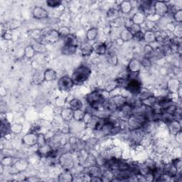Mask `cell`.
Wrapping results in <instances>:
<instances>
[{"instance_id":"cell-8","label":"cell","mask_w":182,"mask_h":182,"mask_svg":"<svg viewBox=\"0 0 182 182\" xmlns=\"http://www.w3.org/2000/svg\"><path fill=\"white\" fill-rule=\"evenodd\" d=\"M154 11L159 14L163 15L169 12L168 5L165 3V2L159 1L156 2L154 5Z\"/></svg>"},{"instance_id":"cell-42","label":"cell","mask_w":182,"mask_h":182,"mask_svg":"<svg viewBox=\"0 0 182 182\" xmlns=\"http://www.w3.org/2000/svg\"><path fill=\"white\" fill-rule=\"evenodd\" d=\"M58 31L59 33L60 36L63 37L64 39L66 38V36H68V35L70 34V31H69V29L67 28V27H62V28L60 29V30Z\"/></svg>"},{"instance_id":"cell-36","label":"cell","mask_w":182,"mask_h":182,"mask_svg":"<svg viewBox=\"0 0 182 182\" xmlns=\"http://www.w3.org/2000/svg\"><path fill=\"white\" fill-rule=\"evenodd\" d=\"M44 81V74L41 73V72H37L34 76V83L37 85L41 84Z\"/></svg>"},{"instance_id":"cell-30","label":"cell","mask_w":182,"mask_h":182,"mask_svg":"<svg viewBox=\"0 0 182 182\" xmlns=\"http://www.w3.org/2000/svg\"><path fill=\"white\" fill-rule=\"evenodd\" d=\"M120 39L124 41H128L129 40L133 39V35L132 34L130 31H129L128 29H125L122 31L121 35H120Z\"/></svg>"},{"instance_id":"cell-41","label":"cell","mask_w":182,"mask_h":182,"mask_svg":"<svg viewBox=\"0 0 182 182\" xmlns=\"http://www.w3.org/2000/svg\"><path fill=\"white\" fill-rule=\"evenodd\" d=\"M118 86V84H117L115 81H114V82H110V83L108 85H107L105 90V91H107V92H108V93H109V92L113 91V90L115 89Z\"/></svg>"},{"instance_id":"cell-28","label":"cell","mask_w":182,"mask_h":182,"mask_svg":"<svg viewBox=\"0 0 182 182\" xmlns=\"http://www.w3.org/2000/svg\"><path fill=\"white\" fill-rule=\"evenodd\" d=\"M34 49L36 52H39V53H44L46 51V46L43 43H41L38 41H35L34 44L31 45Z\"/></svg>"},{"instance_id":"cell-50","label":"cell","mask_w":182,"mask_h":182,"mask_svg":"<svg viewBox=\"0 0 182 182\" xmlns=\"http://www.w3.org/2000/svg\"><path fill=\"white\" fill-rule=\"evenodd\" d=\"M133 39H136V41H141L144 39V33L142 31H139L133 36Z\"/></svg>"},{"instance_id":"cell-10","label":"cell","mask_w":182,"mask_h":182,"mask_svg":"<svg viewBox=\"0 0 182 182\" xmlns=\"http://www.w3.org/2000/svg\"><path fill=\"white\" fill-rule=\"evenodd\" d=\"M22 141H23L24 144H27V145L34 146L36 144H37V142H38V135L36 133H30L29 134H26V135L24 137Z\"/></svg>"},{"instance_id":"cell-35","label":"cell","mask_w":182,"mask_h":182,"mask_svg":"<svg viewBox=\"0 0 182 182\" xmlns=\"http://www.w3.org/2000/svg\"><path fill=\"white\" fill-rule=\"evenodd\" d=\"M137 96L139 97V98L141 100H142L147 98H149V97L153 96V95L149 91H147V90L142 88L140 92H139V93L137 95Z\"/></svg>"},{"instance_id":"cell-31","label":"cell","mask_w":182,"mask_h":182,"mask_svg":"<svg viewBox=\"0 0 182 182\" xmlns=\"http://www.w3.org/2000/svg\"><path fill=\"white\" fill-rule=\"evenodd\" d=\"M71 139L73 140V141H72L71 139V142H70L71 144L72 147L75 149H76V150H81V148L83 147V142H81L80 139L77 138H71Z\"/></svg>"},{"instance_id":"cell-45","label":"cell","mask_w":182,"mask_h":182,"mask_svg":"<svg viewBox=\"0 0 182 182\" xmlns=\"http://www.w3.org/2000/svg\"><path fill=\"white\" fill-rule=\"evenodd\" d=\"M108 61L110 63L116 65L118 63V58H117V56L114 53H110L108 55Z\"/></svg>"},{"instance_id":"cell-3","label":"cell","mask_w":182,"mask_h":182,"mask_svg":"<svg viewBox=\"0 0 182 182\" xmlns=\"http://www.w3.org/2000/svg\"><path fill=\"white\" fill-rule=\"evenodd\" d=\"M86 100L91 107L96 110L103 108L104 102L106 100L103 94V92L99 91H95L88 94Z\"/></svg>"},{"instance_id":"cell-1","label":"cell","mask_w":182,"mask_h":182,"mask_svg":"<svg viewBox=\"0 0 182 182\" xmlns=\"http://www.w3.org/2000/svg\"><path fill=\"white\" fill-rule=\"evenodd\" d=\"M91 74V68L85 65H81L73 71L71 78L74 84L80 85L86 81L89 78Z\"/></svg>"},{"instance_id":"cell-15","label":"cell","mask_w":182,"mask_h":182,"mask_svg":"<svg viewBox=\"0 0 182 182\" xmlns=\"http://www.w3.org/2000/svg\"><path fill=\"white\" fill-rule=\"evenodd\" d=\"M80 50H81L82 56H89L93 52V46L88 43L82 44L80 46Z\"/></svg>"},{"instance_id":"cell-21","label":"cell","mask_w":182,"mask_h":182,"mask_svg":"<svg viewBox=\"0 0 182 182\" xmlns=\"http://www.w3.org/2000/svg\"><path fill=\"white\" fill-rule=\"evenodd\" d=\"M74 110L72 108H65L61 112V116L64 120L69 121L73 118Z\"/></svg>"},{"instance_id":"cell-51","label":"cell","mask_w":182,"mask_h":182,"mask_svg":"<svg viewBox=\"0 0 182 182\" xmlns=\"http://www.w3.org/2000/svg\"><path fill=\"white\" fill-rule=\"evenodd\" d=\"M176 141L178 142L179 143H181V132H179L178 133H176Z\"/></svg>"},{"instance_id":"cell-6","label":"cell","mask_w":182,"mask_h":182,"mask_svg":"<svg viewBox=\"0 0 182 182\" xmlns=\"http://www.w3.org/2000/svg\"><path fill=\"white\" fill-rule=\"evenodd\" d=\"M74 83L71 78L68 76H63L59 79L58 82V88L62 91H68L73 88Z\"/></svg>"},{"instance_id":"cell-20","label":"cell","mask_w":182,"mask_h":182,"mask_svg":"<svg viewBox=\"0 0 182 182\" xmlns=\"http://www.w3.org/2000/svg\"><path fill=\"white\" fill-rule=\"evenodd\" d=\"M157 101L158 100L156 99L155 97H154V96H152L147 98L141 100V103L142 104L144 105V106L148 107V108H153V107L157 103Z\"/></svg>"},{"instance_id":"cell-32","label":"cell","mask_w":182,"mask_h":182,"mask_svg":"<svg viewBox=\"0 0 182 182\" xmlns=\"http://www.w3.org/2000/svg\"><path fill=\"white\" fill-rule=\"evenodd\" d=\"M119 11L115 9H110L108 12V19L110 20H115L119 17Z\"/></svg>"},{"instance_id":"cell-23","label":"cell","mask_w":182,"mask_h":182,"mask_svg":"<svg viewBox=\"0 0 182 182\" xmlns=\"http://www.w3.org/2000/svg\"><path fill=\"white\" fill-rule=\"evenodd\" d=\"M132 21L134 24L140 25L142 23H143L144 21V19H145V16L142 12H139L138 13H136L133 16V18L131 19Z\"/></svg>"},{"instance_id":"cell-14","label":"cell","mask_w":182,"mask_h":182,"mask_svg":"<svg viewBox=\"0 0 182 182\" xmlns=\"http://www.w3.org/2000/svg\"><path fill=\"white\" fill-rule=\"evenodd\" d=\"M64 46L76 47V48L78 46V40H77L76 36L73 34H70L68 36H66L64 39Z\"/></svg>"},{"instance_id":"cell-9","label":"cell","mask_w":182,"mask_h":182,"mask_svg":"<svg viewBox=\"0 0 182 182\" xmlns=\"http://www.w3.org/2000/svg\"><path fill=\"white\" fill-rule=\"evenodd\" d=\"M87 175H88L90 177H100L102 175V171L101 169H100L98 166L95 165H91L88 166V168H86V172H84Z\"/></svg>"},{"instance_id":"cell-48","label":"cell","mask_w":182,"mask_h":182,"mask_svg":"<svg viewBox=\"0 0 182 182\" xmlns=\"http://www.w3.org/2000/svg\"><path fill=\"white\" fill-rule=\"evenodd\" d=\"M37 144H39V147L43 146L46 144V139H45V137L43 134H39V135H38V142H37Z\"/></svg>"},{"instance_id":"cell-47","label":"cell","mask_w":182,"mask_h":182,"mask_svg":"<svg viewBox=\"0 0 182 182\" xmlns=\"http://www.w3.org/2000/svg\"><path fill=\"white\" fill-rule=\"evenodd\" d=\"M174 34H175V35L176 36V38L181 39V34H182V29L180 25H176V26L174 27Z\"/></svg>"},{"instance_id":"cell-4","label":"cell","mask_w":182,"mask_h":182,"mask_svg":"<svg viewBox=\"0 0 182 182\" xmlns=\"http://www.w3.org/2000/svg\"><path fill=\"white\" fill-rule=\"evenodd\" d=\"M59 162L65 170L69 171L74 166V158L71 153H65L59 158Z\"/></svg>"},{"instance_id":"cell-25","label":"cell","mask_w":182,"mask_h":182,"mask_svg":"<svg viewBox=\"0 0 182 182\" xmlns=\"http://www.w3.org/2000/svg\"><path fill=\"white\" fill-rule=\"evenodd\" d=\"M59 181H73V175L71 174L69 171L66 170L62 174H60L58 177Z\"/></svg>"},{"instance_id":"cell-7","label":"cell","mask_w":182,"mask_h":182,"mask_svg":"<svg viewBox=\"0 0 182 182\" xmlns=\"http://www.w3.org/2000/svg\"><path fill=\"white\" fill-rule=\"evenodd\" d=\"M60 35L58 31L56 30L52 29L50 31H47L46 34H44L43 39L45 40V41L47 43L50 44H54L57 42L60 39Z\"/></svg>"},{"instance_id":"cell-38","label":"cell","mask_w":182,"mask_h":182,"mask_svg":"<svg viewBox=\"0 0 182 182\" xmlns=\"http://www.w3.org/2000/svg\"><path fill=\"white\" fill-rule=\"evenodd\" d=\"M76 47H71V46H64L62 49V53L66 55H71L74 54L76 51Z\"/></svg>"},{"instance_id":"cell-26","label":"cell","mask_w":182,"mask_h":182,"mask_svg":"<svg viewBox=\"0 0 182 182\" xmlns=\"http://www.w3.org/2000/svg\"><path fill=\"white\" fill-rule=\"evenodd\" d=\"M70 106L71 108H72L73 110H81L83 108V103L81 100L74 98L70 102Z\"/></svg>"},{"instance_id":"cell-12","label":"cell","mask_w":182,"mask_h":182,"mask_svg":"<svg viewBox=\"0 0 182 182\" xmlns=\"http://www.w3.org/2000/svg\"><path fill=\"white\" fill-rule=\"evenodd\" d=\"M142 68V65L140 61L137 59H133L129 62L128 66V70L129 72L131 73H139V70Z\"/></svg>"},{"instance_id":"cell-22","label":"cell","mask_w":182,"mask_h":182,"mask_svg":"<svg viewBox=\"0 0 182 182\" xmlns=\"http://www.w3.org/2000/svg\"><path fill=\"white\" fill-rule=\"evenodd\" d=\"M168 88L171 93H177L180 88V83L175 79H171L168 83Z\"/></svg>"},{"instance_id":"cell-39","label":"cell","mask_w":182,"mask_h":182,"mask_svg":"<svg viewBox=\"0 0 182 182\" xmlns=\"http://www.w3.org/2000/svg\"><path fill=\"white\" fill-rule=\"evenodd\" d=\"M35 53H36V51H35V50L32 47V46H27L26 49H25V56H26V58H32L35 55Z\"/></svg>"},{"instance_id":"cell-40","label":"cell","mask_w":182,"mask_h":182,"mask_svg":"<svg viewBox=\"0 0 182 182\" xmlns=\"http://www.w3.org/2000/svg\"><path fill=\"white\" fill-rule=\"evenodd\" d=\"M46 4L50 7H58L61 6L62 2L60 0H49V1L46 2Z\"/></svg>"},{"instance_id":"cell-11","label":"cell","mask_w":182,"mask_h":182,"mask_svg":"<svg viewBox=\"0 0 182 182\" xmlns=\"http://www.w3.org/2000/svg\"><path fill=\"white\" fill-rule=\"evenodd\" d=\"M33 16L37 19H43L48 17V13L42 7H36L33 10Z\"/></svg>"},{"instance_id":"cell-17","label":"cell","mask_w":182,"mask_h":182,"mask_svg":"<svg viewBox=\"0 0 182 182\" xmlns=\"http://www.w3.org/2000/svg\"><path fill=\"white\" fill-rule=\"evenodd\" d=\"M44 81L50 82V81H54L56 79L57 74L54 70L49 68L45 71V72L44 73Z\"/></svg>"},{"instance_id":"cell-29","label":"cell","mask_w":182,"mask_h":182,"mask_svg":"<svg viewBox=\"0 0 182 182\" xmlns=\"http://www.w3.org/2000/svg\"><path fill=\"white\" fill-rule=\"evenodd\" d=\"M98 34V30L97 28H92L89 29L86 34V38L89 41H93L96 39Z\"/></svg>"},{"instance_id":"cell-19","label":"cell","mask_w":182,"mask_h":182,"mask_svg":"<svg viewBox=\"0 0 182 182\" xmlns=\"http://www.w3.org/2000/svg\"><path fill=\"white\" fill-rule=\"evenodd\" d=\"M143 40H144L147 43H148V44H150L156 41V36L154 34V31H147L144 34Z\"/></svg>"},{"instance_id":"cell-52","label":"cell","mask_w":182,"mask_h":182,"mask_svg":"<svg viewBox=\"0 0 182 182\" xmlns=\"http://www.w3.org/2000/svg\"><path fill=\"white\" fill-rule=\"evenodd\" d=\"M26 180H27V181H40V180H41V179H39V178H36V179H35V178H34V176H31V177H30V178H28V179H27Z\"/></svg>"},{"instance_id":"cell-49","label":"cell","mask_w":182,"mask_h":182,"mask_svg":"<svg viewBox=\"0 0 182 182\" xmlns=\"http://www.w3.org/2000/svg\"><path fill=\"white\" fill-rule=\"evenodd\" d=\"M92 117H93V114H92L86 113H85V114H84V117H83V121L87 124H88L90 123V121L91 120Z\"/></svg>"},{"instance_id":"cell-33","label":"cell","mask_w":182,"mask_h":182,"mask_svg":"<svg viewBox=\"0 0 182 182\" xmlns=\"http://www.w3.org/2000/svg\"><path fill=\"white\" fill-rule=\"evenodd\" d=\"M114 102V103L117 105V106L118 107V108H120L121 106H123L124 104L126 103V99L123 96H115L114 98H111Z\"/></svg>"},{"instance_id":"cell-16","label":"cell","mask_w":182,"mask_h":182,"mask_svg":"<svg viewBox=\"0 0 182 182\" xmlns=\"http://www.w3.org/2000/svg\"><path fill=\"white\" fill-rule=\"evenodd\" d=\"M103 108L108 112H114L118 109V107L117 106V105L114 103V102L112 99L106 100L104 102Z\"/></svg>"},{"instance_id":"cell-44","label":"cell","mask_w":182,"mask_h":182,"mask_svg":"<svg viewBox=\"0 0 182 182\" xmlns=\"http://www.w3.org/2000/svg\"><path fill=\"white\" fill-rule=\"evenodd\" d=\"M140 63H141V65H142V67H144V68H150L151 61H150V60L149 59V58H147V57H145V58H144L140 61Z\"/></svg>"},{"instance_id":"cell-13","label":"cell","mask_w":182,"mask_h":182,"mask_svg":"<svg viewBox=\"0 0 182 182\" xmlns=\"http://www.w3.org/2000/svg\"><path fill=\"white\" fill-rule=\"evenodd\" d=\"M168 127L171 134H176L181 131V124L177 119H173L167 123Z\"/></svg>"},{"instance_id":"cell-18","label":"cell","mask_w":182,"mask_h":182,"mask_svg":"<svg viewBox=\"0 0 182 182\" xmlns=\"http://www.w3.org/2000/svg\"><path fill=\"white\" fill-rule=\"evenodd\" d=\"M93 51L96 52V53L100 55H103L106 53L107 49H108V46H107L106 44H105L98 43L93 46Z\"/></svg>"},{"instance_id":"cell-46","label":"cell","mask_w":182,"mask_h":182,"mask_svg":"<svg viewBox=\"0 0 182 182\" xmlns=\"http://www.w3.org/2000/svg\"><path fill=\"white\" fill-rule=\"evenodd\" d=\"M174 17L176 21L179 22V23H181L182 21V10L181 9L177 10V11L174 14Z\"/></svg>"},{"instance_id":"cell-43","label":"cell","mask_w":182,"mask_h":182,"mask_svg":"<svg viewBox=\"0 0 182 182\" xmlns=\"http://www.w3.org/2000/svg\"><path fill=\"white\" fill-rule=\"evenodd\" d=\"M22 126L19 124H14L13 125H11V132L16 134H19L21 132Z\"/></svg>"},{"instance_id":"cell-27","label":"cell","mask_w":182,"mask_h":182,"mask_svg":"<svg viewBox=\"0 0 182 182\" xmlns=\"http://www.w3.org/2000/svg\"><path fill=\"white\" fill-rule=\"evenodd\" d=\"M133 5L130 2H123L120 5V11L124 14H128L131 12Z\"/></svg>"},{"instance_id":"cell-2","label":"cell","mask_w":182,"mask_h":182,"mask_svg":"<svg viewBox=\"0 0 182 182\" xmlns=\"http://www.w3.org/2000/svg\"><path fill=\"white\" fill-rule=\"evenodd\" d=\"M147 121L144 112H138L133 113L128 118V128L130 131L135 130L139 128H142L143 124Z\"/></svg>"},{"instance_id":"cell-5","label":"cell","mask_w":182,"mask_h":182,"mask_svg":"<svg viewBox=\"0 0 182 182\" xmlns=\"http://www.w3.org/2000/svg\"><path fill=\"white\" fill-rule=\"evenodd\" d=\"M125 88L129 93L133 95H138L142 88L141 86V83L138 78L128 80Z\"/></svg>"},{"instance_id":"cell-24","label":"cell","mask_w":182,"mask_h":182,"mask_svg":"<svg viewBox=\"0 0 182 182\" xmlns=\"http://www.w3.org/2000/svg\"><path fill=\"white\" fill-rule=\"evenodd\" d=\"M114 174L113 172V171L108 170L102 174L100 179L102 181H112L114 180Z\"/></svg>"},{"instance_id":"cell-37","label":"cell","mask_w":182,"mask_h":182,"mask_svg":"<svg viewBox=\"0 0 182 182\" xmlns=\"http://www.w3.org/2000/svg\"><path fill=\"white\" fill-rule=\"evenodd\" d=\"M86 113H84L83 111L81 110H74V114H73V118L77 121L82 120L83 119L84 114Z\"/></svg>"},{"instance_id":"cell-34","label":"cell","mask_w":182,"mask_h":182,"mask_svg":"<svg viewBox=\"0 0 182 182\" xmlns=\"http://www.w3.org/2000/svg\"><path fill=\"white\" fill-rule=\"evenodd\" d=\"M2 134H3L4 133L7 134L9 131H11V125L8 121L5 119V120H2V126H1Z\"/></svg>"}]
</instances>
